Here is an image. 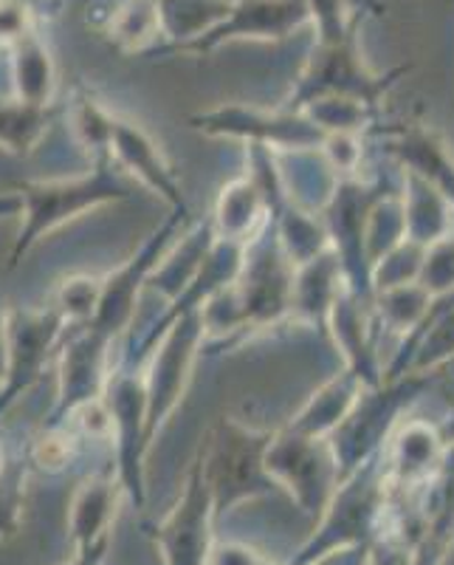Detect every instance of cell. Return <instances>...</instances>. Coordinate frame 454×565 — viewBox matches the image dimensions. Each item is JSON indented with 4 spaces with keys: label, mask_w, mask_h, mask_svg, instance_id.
I'll use <instances>...</instances> for the list:
<instances>
[{
    "label": "cell",
    "mask_w": 454,
    "mask_h": 565,
    "mask_svg": "<svg viewBox=\"0 0 454 565\" xmlns=\"http://www.w3.org/2000/svg\"><path fill=\"white\" fill-rule=\"evenodd\" d=\"M426 255L421 260V269H418V286L426 291L432 300L443 295H452L454 291V238L452 235H443L435 244H429Z\"/></svg>",
    "instance_id": "21"
},
{
    "label": "cell",
    "mask_w": 454,
    "mask_h": 565,
    "mask_svg": "<svg viewBox=\"0 0 454 565\" xmlns=\"http://www.w3.org/2000/svg\"><path fill=\"white\" fill-rule=\"evenodd\" d=\"M307 12L320 32V43H336L358 29V14H353L347 0H307Z\"/></svg>",
    "instance_id": "23"
},
{
    "label": "cell",
    "mask_w": 454,
    "mask_h": 565,
    "mask_svg": "<svg viewBox=\"0 0 454 565\" xmlns=\"http://www.w3.org/2000/svg\"><path fill=\"white\" fill-rule=\"evenodd\" d=\"M437 433H441L443 444H452L454 441V413H452V416H448V422L443 424V427Z\"/></svg>",
    "instance_id": "31"
},
{
    "label": "cell",
    "mask_w": 454,
    "mask_h": 565,
    "mask_svg": "<svg viewBox=\"0 0 454 565\" xmlns=\"http://www.w3.org/2000/svg\"><path fill=\"white\" fill-rule=\"evenodd\" d=\"M262 212V190L249 181H235L226 186L218 204V221L224 230V241L249 238L251 226Z\"/></svg>",
    "instance_id": "19"
},
{
    "label": "cell",
    "mask_w": 454,
    "mask_h": 565,
    "mask_svg": "<svg viewBox=\"0 0 454 565\" xmlns=\"http://www.w3.org/2000/svg\"><path fill=\"white\" fill-rule=\"evenodd\" d=\"M18 190L23 210H26V224L14 241L9 269H14L23 260V255L57 226L68 224L71 218H77L94 206L133 195V186L122 175L114 173L110 153L99 156L94 173L83 175V179L52 181V184H18Z\"/></svg>",
    "instance_id": "1"
},
{
    "label": "cell",
    "mask_w": 454,
    "mask_h": 565,
    "mask_svg": "<svg viewBox=\"0 0 454 565\" xmlns=\"http://www.w3.org/2000/svg\"><path fill=\"white\" fill-rule=\"evenodd\" d=\"M215 498L204 478V456L193 461L186 478L184 494L175 509L155 529V546H159L164 565H206L215 548L212 543V521H215Z\"/></svg>",
    "instance_id": "4"
},
{
    "label": "cell",
    "mask_w": 454,
    "mask_h": 565,
    "mask_svg": "<svg viewBox=\"0 0 454 565\" xmlns=\"http://www.w3.org/2000/svg\"><path fill=\"white\" fill-rule=\"evenodd\" d=\"M271 433H255L224 418L215 430V441L204 450V478L215 498V512H229L235 503L269 492L277 487L266 469V450Z\"/></svg>",
    "instance_id": "2"
},
{
    "label": "cell",
    "mask_w": 454,
    "mask_h": 565,
    "mask_svg": "<svg viewBox=\"0 0 454 565\" xmlns=\"http://www.w3.org/2000/svg\"><path fill=\"white\" fill-rule=\"evenodd\" d=\"M184 215V210L175 212L173 218H170V224L161 226V232H155L153 238L148 241V246H144L133 260H128L116 275L102 280V295H99L97 311H94V317L88 320V328L94 334H99L102 340L110 342L125 326H128L130 315H133V302L136 295H139V286L150 277L155 260H159L161 252H164L166 238L173 235L175 224H179Z\"/></svg>",
    "instance_id": "8"
},
{
    "label": "cell",
    "mask_w": 454,
    "mask_h": 565,
    "mask_svg": "<svg viewBox=\"0 0 454 565\" xmlns=\"http://www.w3.org/2000/svg\"><path fill=\"white\" fill-rule=\"evenodd\" d=\"M392 469L398 476H418L426 472L429 463H435L441 452L446 450L441 433L432 430L429 424H407L396 438H392Z\"/></svg>",
    "instance_id": "18"
},
{
    "label": "cell",
    "mask_w": 454,
    "mask_h": 565,
    "mask_svg": "<svg viewBox=\"0 0 454 565\" xmlns=\"http://www.w3.org/2000/svg\"><path fill=\"white\" fill-rule=\"evenodd\" d=\"M68 441L63 436H43L34 441L32 458L40 469H60L68 461Z\"/></svg>",
    "instance_id": "26"
},
{
    "label": "cell",
    "mask_w": 454,
    "mask_h": 565,
    "mask_svg": "<svg viewBox=\"0 0 454 565\" xmlns=\"http://www.w3.org/2000/svg\"><path fill=\"white\" fill-rule=\"evenodd\" d=\"M429 306H432V297L418 282H401V286L385 289L381 317H385V326L396 328V331H403V328L410 331L426 317Z\"/></svg>",
    "instance_id": "20"
},
{
    "label": "cell",
    "mask_w": 454,
    "mask_h": 565,
    "mask_svg": "<svg viewBox=\"0 0 454 565\" xmlns=\"http://www.w3.org/2000/svg\"><path fill=\"white\" fill-rule=\"evenodd\" d=\"M20 210H23L20 195H0V218H3V215H14V212Z\"/></svg>",
    "instance_id": "29"
},
{
    "label": "cell",
    "mask_w": 454,
    "mask_h": 565,
    "mask_svg": "<svg viewBox=\"0 0 454 565\" xmlns=\"http://www.w3.org/2000/svg\"><path fill=\"white\" fill-rule=\"evenodd\" d=\"M0 376H7V331H3V315H0Z\"/></svg>",
    "instance_id": "30"
},
{
    "label": "cell",
    "mask_w": 454,
    "mask_h": 565,
    "mask_svg": "<svg viewBox=\"0 0 454 565\" xmlns=\"http://www.w3.org/2000/svg\"><path fill=\"white\" fill-rule=\"evenodd\" d=\"M195 128L209 134H235L249 136L255 145H294V148H314L325 141V130L311 119H300L294 114L266 116L257 110H215V114L195 116Z\"/></svg>",
    "instance_id": "10"
},
{
    "label": "cell",
    "mask_w": 454,
    "mask_h": 565,
    "mask_svg": "<svg viewBox=\"0 0 454 565\" xmlns=\"http://www.w3.org/2000/svg\"><path fill=\"white\" fill-rule=\"evenodd\" d=\"M333 461L336 458H327L320 450V438L314 441L311 436L294 430L289 436L271 438L269 450H266L269 476L280 487H289L307 512H314V507L322 503Z\"/></svg>",
    "instance_id": "9"
},
{
    "label": "cell",
    "mask_w": 454,
    "mask_h": 565,
    "mask_svg": "<svg viewBox=\"0 0 454 565\" xmlns=\"http://www.w3.org/2000/svg\"><path fill=\"white\" fill-rule=\"evenodd\" d=\"M108 150L122 161L130 173L139 175L144 184H150L155 193L164 195L166 201H173L175 210H186L184 195H181L179 184H175L173 170L166 168V161L161 159L159 148L153 145L144 130L133 122L125 119H110V136H108Z\"/></svg>",
    "instance_id": "12"
},
{
    "label": "cell",
    "mask_w": 454,
    "mask_h": 565,
    "mask_svg": "<svg viewBox=\"0 0 454 565\" xmlns=\"http://www.w3.org/2000/svg\"><path fill=\"white\" fill-rule=\"evenodd\" d=\"M390 148L401 156L410 173L426 181L435 193H441L454 206V159L448 156L441 136L421 128L401 130V136L392 141Z\"/></svg>",
    "instance_id": "14"
},
{
    "label": "cell",
    "mask_w": 454,
    "mask_h": 565,
    "mask_svg": "<svg viewBox=\"0 0 454 565\" xmlns=\"http://www.w3.org/2000/svg\"><path fill=\"white\" fill-rule=\"evenodd\" d=\"M57 114L48 105H32V103H0V145L14 153H29L34 141L40 139L52 116Z\"/></svg>",
    "instance_id": "17"
},
{
    "label": "cell",
    "mask_w": 454,
    "mask_h": 565,
    "mask_svg": "<svg viewBox=\"0 0 454 565\" xmlns=\"http://www.w3.org/2000/svg\"><path fill=\"white\" fill-rule=\"evenodd\" d=\"M260 554L251 552L249 546H237V543H226V546H215L209 554L206 565H257Z\"/></svg>",
    "instance_id": "27"
},
{
    "label": "cell",
    "mask_w": 454,
    "mask_h": 565,
    "mask_svg": "<svg viewBox=\"0 0 454 565\" xmlns=\"http://www.w3.org/2000/svg\"><path fill=\"white\" fill-rule=\"evenodd\" d=\"M108 548H110V534H105V537L94 540V543H88V546H79L77 552H74V557H71L65 565H102L105 557H108Z\"/></svg>",
    "instance_id": "28"
},
{
    "label": "cell",
    "mask_w": 454,
    "mask_h": 565,
    "mask_svg": "<svg viewBox=\"0 0 454 565\" xmlns=\"http://www.w3.org/2000/svg\"><path fill=\"white\" fill-rule=\"evenodd\" d=\"M63 315L48 311H9L3 315L7 331V385L0 393V411H7L14 398L23 396L40 380L48 348L63 328Z\"/></svg>",
    "instance_id": "7"
},
{
    "label": "cell",
    "mask_w": 454,
    "mask_h": 565,
    "mask_svg": "<svg viewBox=\"0 0 454 565\" xmlns=\"http://www.w3.org/2000/svg\"><path fill=\"white\" fill-rule=\"evenodd\" d=\"M110 416L119 424V487L128 489L136 507H144V476L141 456L148 450L144 441V387L122 382L114 393Z\"/></svg>",
    "instance_id": "11"
},
{
    "label": "cell",
    "mask_w": 454,
    "mask_h": 565,
    "mask_svg": "<svg viewBox=\"0 0 454 565\" xmlns=\"http://www.w3.org/2000/svg\"><path fill=\"white\" fill-rule=\"evenodd\" d=\"M407 71L410 68H396L385 77L370 74L361 57H358L356 34L336 40V43H320L314 49L311 63H307L300 88H296L294 108L322 97L353 99V103H361L365 108H376L381 94H387L396 85V79L403 77Z\"/></svg>",
    "instance_id": "3"
},
{
    "label": "cell",
    "mask_w": 454,
    "mask_h": 565,
    "mask_svg": "<svg viewBox=\"0 0 454 565\" xmlns=\"http://www.w3.org/2000/svg\"><path fill=\"white\" fill-rule=\"evenodd\" d=\"M108 340L94 331L71 342L63 353V387H60V413L77 411L85 402H94L102 387V365Z\"/></svg>",
    "instance_id": "13"
},
{
    "label": "cell",
    "mask_w": 454,
    "mask_h": 565,
    "mask_svg": "<svg viewBox=\"0 0 454 565\" xmlns=\"http://www.w3.org/2000/svg\"><path fill=\"white\" fill-rule=\"evenodd\" d=\"M23 509V478L20 469H7L0 478V537L14 534Z\"/></svg>",
    "instance_id": "25"
},
{
    "label": "cell",
    "mask_w": 454,
    "mask_h": 565,
    "mask_svg": "<svg viewBox=\"0 0 454 565\" xmlns=\"http://www.w3.org/2000/svg\"><path fill=\"white\" fill-rule=\"evenodd\" d=\"M14 85L23 103L48 105L52 99L54 60L34 32L14 40Z\"/></svg>",
    "instance_id": "16"
},
{
    "label": "cell",
    "mask_w": 454,
    "mask_h": 565,
    "mask_svg": "<svg viewBox=\"0 0 454 565\" xmlns=\"http://www.w3.org/2000/svg\"><path fill=\"white\" fill-rule=\"evenodd\" d=\"M3 472H7V463H3V452H0V478H3Z\"/></svg>",
    "instance_id": "32"
},
{
    "label": "cell",
    "mask_w": 454,
    "mask_h": 565,
    "mask_svg": "<svg viewBox=\"0 0 454 565\" xmlns=\"http://www.w3.org/2000/svg\"><path fill=\"white\" fill-rule=\"evenodd\" d=\"M99 295H102V280L77 277V280H68L60 289L54 309L63 315V320H90L94 311H97Z\"/></svg>",
    "instance_id": "24"
},
{
    "label": "cell",
    "mask_w": 454,
    "mask_h": 565,
    "mask_svg": "<svg viewBox=\"0 0 454 565\" xmlns=\"http://www.w3.org/2000/svg\"><path fill=\"white\" fill-rule=\"evenodd\" d=\"M161 29L159 0H130L114 20V40L122 49H139Z\"/></svg>",
    "instance_id": "22"
},
{
    "label": "cell",
    "mask_w": 454,
    "mask_h": 565,
    "mask_svg": "<svg viewBox=\"0 0 454 565\" xmlns=\"http://www.w3.org/2000/svg\"><path fill=\"white\" fill-rule=\"evenodd\" d=\"M119 489L122 487L108 481V478H90L77 489L74 503H71V537H74V546H88L94 540L110 534Z\"/></svg>",
    "instance_id": "15"
},
{
    "label": "cell",
    "mask_w": 454,
    "mask_h": 565,
    "mask_svg": "<svg viewBox=\"0 0 454 565\" xmlns=\"http://www.w3.org/2000/svg\"><path fill=\"white\" fill-rule=\"evenodd\" d=\"M311 23L307 0H235L218 26L186 43L170 45L173 54H209L229 40H282Z\"/></svg>",
    "instance_id": "5"
},
{
    "label": "cell",
    "mask_w": 454,
    "mask_h": 565,
    "mask_svg": "<svg viewBox=\"0 0 454 565\" xmlns=\"http://www.w3.org/2000/svg\"><path fill=\"white\" fill-rule=\"evenodd\" d=\"M204 337V311L190 309L175 317V326L170 328L153 367H150L148 387H144V441L150 447L155 427L164 422V416L175 407V402L184 393L190 371H193L195 351Z\"/></svg>",
    "instance_id": "6"
}]
</instances>
